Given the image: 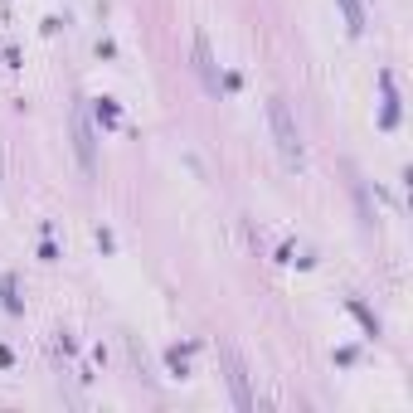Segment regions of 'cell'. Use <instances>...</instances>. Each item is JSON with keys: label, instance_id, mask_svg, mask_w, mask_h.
<instances>
[{"label": "cell", "instance_id": "cell-2", "mask_svg": "<svg viewBox=\"0 0 413 413\" xmlns=\"http://www.w3.org/2000/svg\"><path fill=\"white\" fill-rule=\"evenodd\" d=\"M68 122H73V151H78V166H83V175H93L98 171V131H93V112L78 103L68 112Z\"/></svg>", "mask_w": 413, "mask_h": 413}, {"label": "cell", "instance_id": "cell-7", "mask_svg": "<svg viewBox=\"0 0 413 413\" xmlns=\"http://www.w3.org/2000/svg\"><path fill=\"white\" fill-rule=\"evenodd\" d=\"M0 297H5V311H10V316H20V311H24V297H20V277H15V273H5V282H0Z\"/></svg>", "mask_w": 413, "mask_h": 413}, {"label": "cell", "instance_id": "cell-5", "mask_svg": "<svg viewBox=\"0 0 413 413\" xmlns=\"http://www.w3.org/2000/svg\"><path fill=\"white\" fill-rule=\"evenodd\" d=\"M195 68H200V78H205L209 93H219V68H214V54H209V39H205V34L195 39Z\"/></svg>", "mask_w": 413, "mask_h": 413}, {"label": "cell", "instance_id": "cell-3", "mask_svg": "<svg viewBox=\"0 0 413 413\" xmlns=\"http://www.w3.org/2000/svg\"><path fill=\"white\" fill-rule=\"evenodd\" d=\"M224 370H229V389H233V404L248 413L258 409V399H253V389H248V370H243V360H238V350L233 345H224Z\"/></svg>", "mask_w": 413, "mask_h": 413}, {"label": "cell", "instance_id": "cell-9", "mask_svg": "<svg viewBox=\"0 0 413 413\" xmlns=\"http://www.w3.org/2000/svg\"><path fill=\"white\" fill-rule=\"evenodd\" d=\"M345 311H350V316H355V321H360L370 335H379V321H375V311H365V302H355V297H350V302H345Z\"/></svg>", "mask_w": 413, "mask_h": 413}, {"label": "cell", "instance_id": "cell-6", "mask_svg": "<svg viewBox=\"0 0 413 413\" xmlns=\"http://www.w3.org/2000/svg\"><path fill=\"white\" fill-rule=\"evenodd\" d=\"M88 112H93V122H98L103 131H112V126H122V107L112 103V98H98V103L88 107Z\"/></svg>", "mask_w": 413, "mask_h": 413}, {"label": "cell", "instance_id": "cell-8", "mask_svg": "<svg viewBox=\"0 0 413 413\" xmlns=\"http://www.w3.org/2000/svg\"><path fill=\"white\" fill-rule=\"evenodd\" d=\"M340 5V15H345V29L350 34H365V5L360 0H335Z\"/></svg>", "mask_w": 413, "mask_h": 413}, {"label": "cell", "instance_id": "cell-1", "mask_svg": "<svg viewBox=\"0 0 413 413\" xmlns=\"http://www.w3.org/2000/svg\"><path fill=\"white\" fill-rule=\"evenodd\" d=\"M268 126H273V141H277L282 161H287V166H302L307 146H302V131H297V122H292V107L282 103V98L268 103Z\"/></svg>", "mask_w": 413, "mask_h": 413}, {"label": "cell", "instance_id": "cell-4", "mask_svg": "<svg viewBox=\"0 0 413 413\" xmlns=\"http://www.w3.org/2000/svg\"><path fill=\"white\" fill-rule=\"evenodd\" d=\"M379 88H384L379 126H384V131H394V126H399V93H394V73H379Z\"/></svg>", "mask_w": 413, "mask_h": 413}, {"label": "cell", "instance_id": "cell-10", "mask_svg": "<svg viewBox=\"0 0 413 413\" xmlns=\"http://www.w3.org/2000/svg\"><path fill=\"white\" fill-rule=\"evenodd\" d=\"M190 350H195V345H175V350H166V365H171L180 379L190 375V365H185V360H190Z\"/></svg>", "mask_w": 413, "mask_h": 413}]
</instances>
